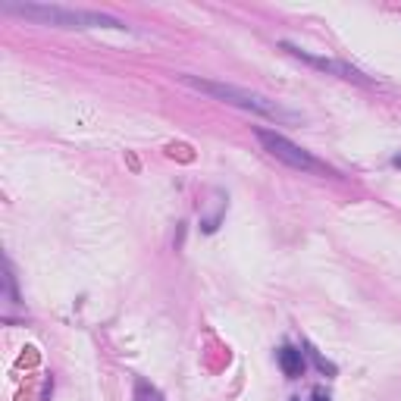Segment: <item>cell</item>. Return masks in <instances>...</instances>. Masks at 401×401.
<instances>
[{
  "instance_id": "cell-1",
  "label": "cell",
  "mask_w": 401,
  "mask_h": 401,
  "mask_svg": "<svg viewBox=\"0 0 401 401\" xmlns=\"http://www.w3.org/2000/svg\"><path fill=\"white\" fill-rule=\"evenodd\" d=\"M0 10L38 25H54V29H116V31L129 29L123 19L107 16V13L69 10V6H56V3H16V0H6V3H0Z\"/></svg>"
},
{
  "instance_id": "cell-2",
  "label": "cell",
  "mask_w": 401,
  "mask_h": 401,
  "mask_svg": "<svg viewBox=\"0 0 401 401\" xmlns=\"http://www.w3.org/2000/svg\"><path fill=\"white\" fill-rule=\"evenodd\" d=\"M182 85L194 88L200 94H210V97L223 100V104H232V107H242V110H251V113H260L267 119H276V123H292L298 119L292 110L279 107L276 100H267L263 94H254V91H244L238 85H226V81H213V79H200V75H179Z\"/></svg>"
},
{
  "instance_id": "cell-3",
  "label": "cell",
  "mask_w": 401,
  "mask_h": 401,
  "mask_svg": "<svg viewBox=\"0 0 401 401\" xmlns=\"http://www.w3.org/2000/svg\"><path fill=\"white\" fill-rule=\"evenodd\" d=\"M254 135H257V141L263 144V150H267L269 157H276L279 163H285V166L301 169V173H313V175H329V173H332L326 163H320L313 154H307L304 148H298V144L288 141V138L279 135V132L254 129Z\"/></svg>"
},
{
  "instance_id": "cell-4",
  "label": "cell",
  "mask_w": 401,
  "mask_h": 401,
  "mask_svg": "<svg viewBox=\"0 0 401 401\" xmlns=\"http://www.w3.org/2000/svg\"><path fill=\"white\" fill-rule=\"evenodd\" d=\"M282 47L288 50L292 56H298L301 63H307V66L320 69V72H329V75H338V79H348V81H357V85H373V79H367V75L361 72V69H354L351 63H342V60H326V56H313L307 54V50L294 47V44L282 41Z\"/></svg>"
},
{
  "instance_id": "cell-5",
  "label": "cell",
  "mask_w": 401,
  "mask_h": 401,
  "mask_svg": "<svg viewBox=\"0 0 401 401\" xmlns=\"http://www.w3.org/2000/svg\"><path fill=\"white\" fill-rule=\"evenodd\" d=\"M304 351L294 348V345H282L279 351H276V363H279V370L288 376V379H298V376H304L307 370V361H304Z\"/></svg>"
},
{
  "instance_id": "cell-6",
  "label": "cell",
  "mask_w": 401,
  "mask_h": 401,
  "mask_svg": "<svg viewBox=\"0 0 401 401\" xmlns=\"http://www.w3.org/2000/svg\"><path fill=\"white\" fill-rule=\"evenodd\" d=\"M3 301L6 304H19V292H16V279H13L10 260H3Z\"/></svg>"
},
{
  "instance_id": "cell-7",
  "label": "cell",
  "mask_w": 401,
  "mask_h": 401,
  "mask_svg": "<svg viewBox=\"0 0 401 401\" xmlns=\"http://www.w3.org/2000/svg\"><path fill=\"white\" fill-rule=\"evenodd\" d=\"M304 354L310 357L313 363H317V370H320V373H326V376H336V363H329V361H326V357L320 354V351L313 348L310 342H304Z\"/></svg>"
},
{
  "instance_id": "cell-8",
  "label": "cell",
  "mask_w": 401,
  "mask_h": 401,
  "mask_svg": "<svg viewBox=\"0 0 401 401\" xmlns=\"http://www.w3.org/2000/svg\"><path fill=\"white\" fill-rule=\"evenodd\" d=\"M135 401H166V398L160 395V388H157V386H150V382L138 379V382H135Z\"/></svg>"
},
{
  "instance_id": "cell-9",
  "label": "cell",
  "mask_w": 401,
  "mask_h": 401,
  "mask_svg": "<svg viewBox=\"0 0 401 401\" xmlns=\"http://www.w3.org/2000/svg\"><path fill=\"white\" fill-rule=\"evenodd\" d=\"M313 401H332V398H329V392H326L323 386H317L313 388Z\"/></svg>"
},
{
  "instance_id": "cell-10",
  "label": "cell",
  "mask_w": 401,
  "mask_h": 401,
  "mask_svg": "<svg viewBox=\"0 0 401 401\" xmlns=\"http://www.w3.org/2000/svg\"><path fill=\"white\" fill-rule=\"evenodd\" d=\"M392 166H398V169H401V154H395V157H392Z\"/></svg>"
},
{
  "instance_id": "cell-11",
  "label": "cell",
  "mask_w": 401,
  "mask_h": 401,
  "mask_svg": "<svg viewBox=\"0 0 401 401\" xmlns=\"http://www.w3.org/2000/svg\"><path fill=\"white\" fill-rule=\"evenodd\" d=\"M288 401H301V398H288Z\"/></svg>"
}]
</instances>
